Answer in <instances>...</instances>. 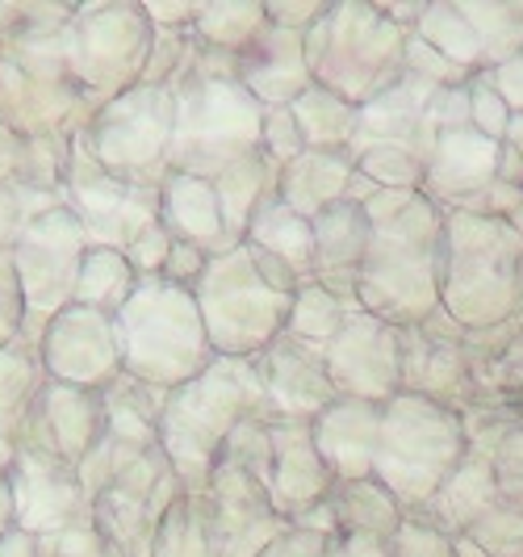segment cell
<instances>
[{
	"label": "cell",
	"mask_w": 523,
	"mask_h": 557,
	"mask_svg": "<svg viewBox=\"0 0 523 557\" xmlns=\"http://www.w3.org/2000/svg\"><path fill=\"white\" fill-rule=\"evenodd\" d=\"M360 307L389 327H419L444 298V210L419 189H382L369 206Z\"/></svg>",
	"instance_id": "6da1fadb"
},
{
	"label": "cell",
	"mask_w": 523,
	"mask_h": 557,
	"mask_svg": "<svg viewBox=\"0 0 523 557\" xmlns=\"http://www.w3.org/2000/svg\"><path fill=\"white\" fill-rule=\"evenodd\" d=\"M248 419H273L251 357H219L194 382L176 386L160 416V445L189 495H201L231 432Z\"/></svg>",
	"instance_id": "7a4b0ae2"
},
{
	"label": "cell",
	"mask_w": 523,
	"mask_h": 557,
	"mask_svg": "<svg viewBox=\"0 0 523 557\" xmlns=\"http://www.w3.org/2000/svg\"><path fill=\"white\" fill-rule=\"evenodd\" d=\"M302 281L256 244L210 256L194 298L219 357H260L289 327Z\"/></svg>",
	"instance_id": "3957f363"
},
{
	"label": "cell",
	"mask_w": 523,
	"mask_h": 557,
	"mask_svg": "<svg viewBox=\"0 0 523 557\" xmlns=\"http://www.w3.org/2000/svg\"><path fill=\"white\" fill-rule=\"evenodd\" d=\"M523 302V235L507 219L444 210L440 310L465 332L515 323Z\"/></svg>",
	"instance_id": "277c9868"
},
{
	"label": "cell",
	"mask_w": 523,
	"mask_h": 557,
	"mask_svg": "<svg viewBox=\"0 0 523 557\" xmlns=\"http://www.w3.org/2000/svg\"><path fill=\"white\" fill-rule=\"evenodd\" d=\"M306 63L319 88L364 110L407 72V34L377 4L335 0L306 34Z\"/></svg>",
	"instance_id": "5b68a950"
},
{
	"label": "cell",
	"mask_w": 523,
	"mask_h": 557,
	"mask_svg": "<svg viewBox=\"0 0 523 557\" xmlns=\"http://www.w3.org/2000/svg\"><path fill=\"white\" fill-rule=\"evenodd\" d=\"M465 448V419L432 398L402 391L386 403L373 478L402 503V511H419L457 474Z\"/></svg>",
	"instance_id": "8992f818"
},
{
	"label": "cell",
	"mask_w": 523,
	"mask_h": 557,
	"mask_svg": "<svg viewBox=\"0 0 523 557\" xmlns=\"http://www.w3.org/2000/svg\"><path fill=\"white\" fill-rule=\"evenodd\" d=\"M264 113L269 110L239 84V76H210L189 84L176 101L167 160L185 176L214 181L231 164L260 156Z\"/></svg>",
	"instance_id": "52a82bcc"
},
{
	"label": "cell",
	"mask_w": 523,
	"mask_h": 557,
	"mask_svg": "<svg viewBox=\"0 0 523 557\" xmlns=\"http://www.w3.org/2000/svg\"><path fill=\"white\" fill-rule=\"evenodd\" d=\"M126 335H130V364L155 386H185L219 361L194 289L176 281H155L138 294L126 314Z\"/></svg>",
	"instance_id": "ba28073f"
},
{
	"label": "cell",
	"mask_w": 523,
	"mask_h": 557,
	"mask_svg": "<svg viewBox=\"0 0 523 557\" xmlns=\"http://www.w3.org/2000/svg\"><path fill=\"white\" fill-rule=\"evenodd\" d=\"M414 38H423L465 72H495L498 63L523 51V4L436 0L427 4Z\"/></svg>",
	"instance_id": "9c48e42d"
},
{
	"label": "cell",
	"mask_w": 523,
	"mask_h": 557,
	"mask_svg": "<svg viewBox=\"0 0 523 557\" xmlns=\"http://www.w3.org/2000/svg\"><path fill=\"white\" fill-rule=\"evenodd\" d=\"M201 499L214 532V557H260L289 529V520L273 507L269 486L226 457H219Z\"/></svg>",
	"instance_id": "30bf717a"
},
{
	"label": "cell",
	"mask_w": 523,
	"mask_h": 557,
	"mask_svg": "<svg viewBox=\"0 0 523 557\" xmlns=\"http://www.w3.org/2000/svg\"><path fill=\"white\" fill-rule=\"evenodd\" d=\"M440 92L444 88H436L432 81L402 72V81L360 110L357 139L348 147V156L360 160L373 151H402L427 168L432 151H436V135H440V126H436Z\"/></svg>",
	"instance_id": "8fae6325"
},
{
	"label": "cell",
	"mask_w": 523,
	"mask_h": 557,
	"mask_svg": "<svg viewBox=\"0 0 523 557\" xmlns=\"http://www.w3.org/2000/svg\"><path fill=\"white\" fill-rule=\"evenodd\" d=\"M327 369L339 398L389 403L402 394V327L357 310L327 344Z\"/></svg>",
	"instance_id": "7c38bea8"
},
{
	"label": "cell",
	"mask_w": 523,
	"mask_h": 557,
	"mask_svg": "<svg viewBox=\"0 0 523 557\" xmlns=\"http://www.w3.org/2000/svg\"><path fill=\"white\" fill-rule=\"evenodd\" d=\"M251 361L260 369V382H264V394H269L273 419L314 423L339 398L327 369V348H314V344H306L298 335L281 332Z\"/></svg>",
	"instance_id": "4fadbf2b"
},
{
	"label": "cell",
	"mask_w": 523,
	"mask_h": 557,
	"mask_svg": "<svg viewBox=\"0 0 523 557\" xmlns=\"http://www.w3.org/2000/svg\"><path fill=\"white\" fill-rule=\"evenodd\" d=\"M498 160H502V143L482 135L473 122L440 126L419 194L432 197L440 210H473V201L498 176Z\"/></svg>",
	"instance_id": "5bb4252c"
},
{
	"label": "cell",
	"mask_w": 523,
	"mask_h": 557,
	"mask_svg": "<svg viewBox=\"0 0 523 557\" xmlns=\"http://www.w3.org/2000/svg\"><path fill=\"white\" fill-rule=\"evenodd\" d=\"M269 441H273V482L269 495L273 507L294 524L306 511L331 499L335 478L323 466L314 448V428L302 419H269Z\"/></svg>",
	"instance_id": "9a60e30c"
},
{
	"label": "cell",
	"mask_w": 523,
	"mask_h": 557,
	"mask_svg": "<svg viewBox=\"0 0 523 557\" xmlns=\"http://www.w3.org/2000/svg\"><path fill=\"white\" fill-rule=\"evenodd\" d=\"M239 84L264 110L294 106L306 88H314L310 63H306V34L269 26L251 38V47L239 51Z\"/></svg>",
	"instance_id": "2e32d148"
},
{
	"label": "cell",
	"mask_w": 523,
	"mask_h": 557,
	"mask_svg": "<svg viewBox=\"0 0 523 557\" xmlns=\"http://www.w3.org/2000/svg\"><path fill=\"white\" fill-rule=\"evenodd\" d=\"M314 281L344 307H360L357 285L369 256V210L357 201H335L314 219Z\"/></svg>",
	"instance_id": "e0dca14e"
},
{
	"label": "cell",
	"mask_w": 523,
	"mask_h": 557,
	"mask_svg": "<svg viewBox=\"0 0 523 557\" xmlns=\"http://www.w3.org/2000/svg\"><path fill=\"white\" fill-rule=\"evenodd\" d=\"M382 416L386 403H360V398H335L323 416L314 419V448L323 457L335 482L373 478L377 441H382Z\"/></svg>",
	"instance_id": "ac0fdd59"
},
{
	"label": "cell",
	"mask_w": 523,
	"mask_h": 557,
	"mask_svg": "<svg viewBox=\"0 0 523 557\" xmlns=\"http://www.w3.org/2000/svg\"><path fill=\"white\" fill-rule=\"evenodd\" d=\"M498 499H502V495H498L495 453L469 445L465 457H461V466H457V474L448 478L440 486V495L427 503V507H419V511H423L432 524H440L444 532L465 536Z\"/></svg>",
	"instance_id": "d6986e66"
},
{
	"label": "cell",
	"mask_w": 523,
	"mask_h": 557,
	"mask_svg": "<svg viewBox=\"0 0 523 557\" xmlns=\"http://www.w3.org/2000/svg\"><path fill=\"white\" fill-rule=\"evenodd\" d=\"M352 176H357V160L348 151H306L289 168H281L276 194L294 214L314 223L327 206L348 197Z\"/></svg>",
	"instance_id": "ffe728a7"
},
{
	"label": "cell",
	"mask_w": 523,
	"mask_h": 557,
	"mask_svg": "<svg viewBox=\"0 0 523 557\" xmlns=\"http://www.w3.org/2000/svg\"><path fill=\"white\" fill-rule=\"evenodd\" d=\"M164 219H167V226H172V235H176L180 244H189V248H201L206 256L231 251L226 226H222L219 194H214V181H201V176L176 172V176L167 181Z\"/></svg>",
	"instance_id": "44dd1931"
},
{
	"label": "cell",
	"mask_w": 523,
	"mask_h": 557,
	"mask_svg": "<svg viewBox=\"0 0 523 557\" xmlns=\"http://www.w3.org/2000/svg\"><path fill=\"white\" fill-rule=\"evenodd\" d=\"M276 185H281V168H273L264 156H248V160H239L214 176V194H219L222 226H226L231 248H239L248 239L256 210L269 197H276Z\"/></svg>",
	"instance_id": "7402d4cb"
},
{
	"label": "cell",
	"mask_w": 523,
	"mask_h": 557,
	"mask_svg": "<svg viewBox=\"0 0 523 557\" xmlns=\"http://www.w3.org/2000/svg\"><path fill=\"white\" fill-rule=\"evenodd\" d=\"M244 244H256L260 251L276 256L298 281H314V226L306 223L302 214H294V210L281 201V194L269 197V201L256 210Z\"/></svg>",
	"instance_id": "603a6c76"
},
{
	"label": "cell",
	"mask_w": 523,
	"mask_h": 557,
	"mask_svg": "<svg viewBox=\"0 0 523 557\" xmlns=\"http://www.w3.org/2000/svg\"><path fill=\"white\" fill-rule=\"evenodd\" d=\"M331 511L339 532H364V536H386L394 541L402 529V503L389 495L377 478H357V482H335L331 491Z\"/></svg>",
	"instance_id": "cb8c5ba5"
},
{
	"label": "cell",
	"mask_w": 523,
	"mask_h": 557,
	"mask_svg": "<svg viewBox=\"0 0 523 557\" xmlns=\"http://www.w3.org/2000/svg\"><path fill=\"white\" fill-rule=\"evenodd\" d=\"M298 126H302L306 151H348L352 139H357V122L360 110L352 101L335 97L327 88H306L302 97L289 106Z\"/></svg>",
	"instance_id": "d4e9b609"
},
{
	"label": "cell",
	"mask_w": 523,
	"mask_h": 557,
	"mask_svg": "<svg viewBox=\"0 0 523 557\" xmlns=\"http://www.w3.org/2000/svg\"><path fill=\"white\" fill-rule=\"evenodd\" d=\"M352 314H357V307H344L319 281H302L298 294H294V310H289V327L285 332L314 344V348H327Z\"/></svg>",
	"instance_id": "484cf974"
},
{
	"label": "cell",
	"mask_w": 523,
	"mask_h": 557,
	"mask_svg": "<svg viewBox=\"0 0 523 557\" xmlns=\"http://www.w3.org/2000/svg\"><path fill=\"white\" fill-rule=\"evenodd\" d=\"M155 557H214V532H210V516H206L201 495L185 491L167 507V516L160 520Z\"/></svg>",
	"instance_id": "4316f807"
},
{
	"label": "cell",
	"mask_w": 523,
	"mask_h": 557,
	"mask_svg": "<svg viewBox=\"0 0 523 557\" xmlns=\"http://www.w3.org/2000/svg\"><path fill=\"white\" fill-rule=\"evenodd\" d=\"M269 26V9L256 4H197V38L239 55L244 47H251V38Z\"/></svg>",
	"instance_id": "83f0119b"
},
{
	"label": "cell",
	"mask_w": 523,
	"mask_h": 557,
	"mask_svg": "<svg viewBox=\"0 0 523 557\" xmlns=\"http://www.w3.org/2000/svg\"><path fill=\"white\" fill-rule=\"evenodd\" d=\"M465 536L486 557H523V507L498 499Z\"/></svg>",
	"instance_id": "f1b7e54d"
},
{
	"label": "cell",
	"mask_w": 523,
	"mask_h": 557,
	"mask_svg": "<svg viewBox=\"0 0 523 557\" xmlns=\"http://www.w3.org/2000/svg\"><path fill=\"white\" fill-rule=\"evenodd\" d=\"M394 554L398 557H457V536L432 524L423 511H407L402 529L394 536Z\"/></svg>",
	"instance_id": "f546056e"
},
{
	"label": "cell",
	"mask_w": 523,
	"mask_h": 557,
	"mask_svg": "<svg viewBox=\"0 0 523 557\" xmlns=\"http://www.w3.org/2000/svg\"><path fill=\"white\" fill-rule=\"evenodd\" d=\"M511 117H515V113L502 101V92L495 88L490 72H477V76L469 81V122H473L482 135H490L495 143H502L507 139Z\"/></svg>",
	"instance_id": "4dcf8cb0"
},
{
	"label": "cell",
	"mask_w": 523,
	"mask_h": 557,
	"mask_svg": "<svg viewBox=\"0 0 523 557\" xmlns=\"http://www.w3.org/2000/svg\"><path fill=\"white\" fill-rule=\"evenodd\" d=\"M260 156L269 160L273 168H289L298 156H306V139L302 126L289 106L264 113V135H260Z\"/></svg>",
	"instance_id": "1f68e13d"
},
{
	"label": "cell",
	"mask_w": 523,
	"mask_h": 557,
	"mask_svg": "<svg viewBox=\"0 0 523 557\" xmlns=\"http://www.w3.org/2000/svg\"><path fill=\"white\" fill-rule=\"evenodd\" d=\"M407 72L414 76H423V81H432L436 88H461L469 84L477 72H465V67H457L452 59H444L436 47H427L423 38H407Z\"/></svg>",
	"instance_id": "d6a6232c"
},
{
	"label": "cell",
	"mask_w": 523,
	"mask_h": 557,
	"mask_svg": "<svg viewBox=\"0 0 523 557\" xmlns=\"http://www.w3.org/2000/svg\"><path fill=\"white\" fill-rule=\"evenodd\" d=\"M495 474H498V495L523 507V419L502 436V445L495 448Z\"/></svg>",
	"instance_id": "836d02e7"
},
{
	"label": "cell",
	"mask_w": 523,
	"mask_h": 557,
	"mask_svg": "<svg viewBox=\"0 0 523 557\" xmlns=\"http://www.w3.org/2000/svg\"><path fill=\"white\" fill-rule=\"evenodd\" d=\"M327 545H331V536H323V532L289 524L260 557H327Z\"/></svg>",
	"instance_id": "e575fe53"
},
{
	"label": "cell",
	"mask_w": 523,
	"mask_h": 557,
	"mask_svg": "<svg viewBox=\"0 0 523 557\" xmlns=\"http://www.w3.org/2000/svg\"><path fill=\"white\" fill-rule=\"evenodd\" d=\"M269 9V22L281 29H294V34H310V26L327 13V0H294V4H264Z\"/></svg>",
	"instance_id": "d590c367"
},
{
	"label": "cell",
	"mask_w": 523,
	"mask_h": 557,
	"mask_svg": "<svg viewBox=\"0 0 523 557\" xmlns=\"http://www.w3.org/2000/svg\"><path fill=\"white\" fill-rule=\"evenodd\" d=\"M327 557H398V554H394V541H386V536L335 532L327 545Z\"/></svg>",
	"instance_id": "8d00e7d4"
},
{
	"label": "cell",
	"mask_w": 523,
	"mask_h": 557,
	"mask_svg": "<svg viewBox=\"0 0 523 557\" xmlns=\"http://www.w3.org/2000/svg\"><path fill=\"white\" fill-rule=\"evenodd\" d=\"M490 81L502 92V101L511 106V113H523V51L511 55L507 63H498L495 72H490Z\"/></svg>",
	"instance_id": "74e56055"
},
{
	"label": "cell",
	"mask_w": 523,
	"mask_h": 557,
	"mask_svg": "<svg viewBox=\"0 0 523 557\" xmlns=\"http://www.w3.org/2000/svg\"><path fill=\"white\" fill-rule=\"evenodd\" d=\"M377 9H382V17H389L394 26L407 34V38H411L414 29H419L423 13H427V4H419V0H411V4H402V0H389V4H377Z\"/></svg>",
	"instance_id": "f35d334b"
},
{
	"label": "cell",
	"mask_w": 523,
	"mask_h": 557,
	"mask_svg": "<svg viewBox=\"0 0 523 557\" xmlns=\"http://www.w3.org/2000/svg\"><path fill=\"white\" fill-rule=\"evenodd\" d=\"M507 147H511V151H515V156H520L523 160V113H515V117H511V126H507Z\"/></svg>",
	"instance_id": "ab89813d"
},
{
	"label": "cell",
	"mask_w": 523,
	"mask_h": 557,
	"mask_svg": "<svg viewBox=\"0 0 523 557\" xmlns=\"http://www.w3.org/2000/svg\"><path fill=\"white\" fill-rule=\"evenodd\" d=\"M507 223H511V226H515V231H520V235H523V201H520V210H515V214H511Z\"/></svg>",
	"instance_id": "60d3db41"
},
{
	"label": "cell",
	"mask_w": 523,
	"mask_h": 557,
	"mask_svg": "<svg viewBox=\"0 0 523 557\" xmlns=\"http://www.w3.org/2000/svg\"><path fill=\"white\" fill-rule=\"evenodd\" d=\"M515 327H520V335H523V302H520V314H515Z\"/></svg>",
	"instance_id": "b9f144b4"
}]
</instances>
